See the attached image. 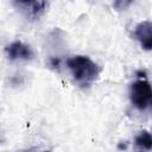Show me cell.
<instances>
[{"instance_id":"obj_2","label":"cell","mask_w":152,"mask_h":152,"mask_svg":"<svg viewBox=\"0 0 152 152\" xmlns=\"http://www.w3.org/2000/svg\"><path fill=\"white\" fill-rule=\"evenodd\" d=\"M129 99L132 104L144 110L152 104V86L146 80L135 81L129 89Z\"/></svg>"},{"instance_id":"obj_5","label":"cell","mask_w":152,"mask_h":152,"mask_svg":"<svg viewBox=\"0 0 152 152\" xmlns=\"http://www.w3.org/2000/svg\"><path fill=\"white\" fill-rule=\"evenodd\" d=\"M14 5H17L27 18L37 19L44 13L48 4L45 1H15Z\"/></svg>"},{"instance_id":"obj_4","label":"cell","mask_w":152,"mask_h":152,"mask_svg":"<svg viewBox=\"0 0 152 152\" xmlns=\"http://www.w3.org/2000/svg\"><path fill=\"white\" fill-rule=\"evenodd\" d=\"M134 38L139 42L140 46L146 50H152V20H144L140 21L133 31Z\"/></svg>"},{"instance_id":"obj_3","label":"cell","mask_w":152,"mask_h":152,"mask_svg":"<svg viewBox=\"0 0 152 152\" xmlns=\"http://www.w3.org/2000/svg\"><path fill=\"white\" fill-rule=\"evenodd\" d=\"M5 51L10 61H31L34 56L31 46L20 40H14L8 44Z\"/></svg>"},{"instance_id":"obj_1","label":"cell","mask_w":152,"mask_h":152,"mask_svg":"<svg viewBox=\"0 0 152 152\" xmlns=\"http://www.w3.org/2000/svg\"><path fill=\"white\" fill-rule=\"evenodd\" d=\"M66 65L75 82L82 87H89L100 74L99 65L88 56H74L66 61Z\"/></svg>"},{"instance_id":"obj_6","label":"cell","mask_w":152,"mask_h":152,"mask_svg":"<svg viewBox=\"0 0 152 152\" xmlns=\"http://www.w3.org/2000/svg\"><path fill=\"white\" fill-rule=\"evenodd\" d=\"M134 142L137 146L145 148V150H152V133L148 131H141L135 137Z\"/></svg>"}]
</instances>
